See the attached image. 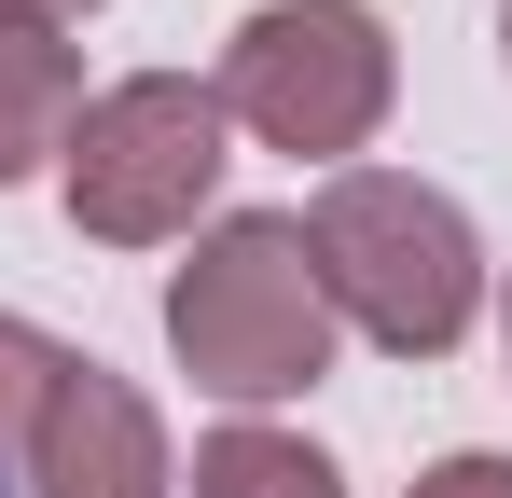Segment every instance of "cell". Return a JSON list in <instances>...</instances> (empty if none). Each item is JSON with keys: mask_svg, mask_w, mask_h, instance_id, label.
<instances>
[{"mask_svg": "<svg viewBox=\"0 0 512 498\" xmlns=\"http://www.w3.org/2000/svg\"><path fill=\"white\" fill-rule=\"evenodd\" d=\"M305 263H319L333 319L388 360H443L485 319V236L416 166H333L319 208H305Z\"/></svg>", "mask_w": 512, "mask_h": 498, "instance_id": "obj_1", "label": "cell"}, {"mask_svg": "<svg viewBox=\"0 0 512 498\" xmlns=\"http://www.w3.org/2000/svg\"><path fill=\"white\" fill-rule=\"evenodd\" d=\"M56 374H70V346H56L42 319H14V305H0V498H14L28 443H42V402H56Z\"/></svg>", "mask_w": 512, "mask_h": 498, "instance_id": "obj_8", "label": "cell"}, {"mask_svg": "<svg viewBox=\"0 0 512 498\" xmlns=\"http://www.w3.org/2000/svg\"><path fill=\"white\" fill-rule=\"evenodd\" d=\"M14 498H180L167 415L139 402L111 360H84V346H70V374H56V402H42V443H28Z\"/></svg>", "mask_w": 512, "mask_h": 498, "instance_id": "obj_5", "label": "cell"}, {"mask_svg": "<svg viewBox=\"0 0 512 498\" xmlns=\"http://www.w3.org/2000/svg\"><path fill=\"white\" fill-rule=\"evenodd\" d=\"M499 56H512V0H499Z\"/></svg>", "mask_w": 512, "mask_h": 498, "instance_id": "obj_12", "label": "cell"}, {"mask_svg": "<svg viewBox=\"0 0 512 498\" xmlns=\"http://www.w3.org/2000/svg\"><path fill=\"white\" fill-rule=\"evenodd\" d=\"M194 498H346V471L305 429H277V415H222L194 443Z\"/></svg>", "mask_w": 512, "mask_h": 498, "instance_id": "obj_7", "label": "cell"}, {"mask_svg": "<svg viewBox=\"0 0 512 498\" xmlns=\"http://www.w3.org/2000/svg\"><path fill=\"white\" fill-rule=\"evenodd\" d=\"M0 14H14V28H84L97 0H0Z\"/></svg>", "mask_w": 512, "mask_h": 498, "instance_id": "obj_10", "label": "cell"}, {"mask_svg": "<svg viewBox=\"0 0 512 498\" xmlns=\"http://www.w3.org/2000/svg\"><path fill=\"white\" fill-rule=\"evenodd\" d=\"M499 360H512V291H499Z\"/></svg>", "mask_w": 512, "mask_h": 498, "instance_id": "obj_11", "label": "cell"}, {"mask_svg": "<svg viewBox=\"0 0 512 498\" xmlns=\"http://www.w3.org/2000/svg\"><path fill=\"white\" fill-rule=\"evenodd\" d=\"M70 125H84V42L0 14V194L42 180V166L70 153Z\"/></svg>", "mask_w": 512, "mask_h": 498, "instance_id": "obj_6", "label": "cell"}, {"mask_svg": "<svg viewBox=\"0 0 512 498\" xmlns=\"http://www.w3.org/2000/svg\"><path fill=\"white\" fill-rule=\"evenodd\" d=\"M222 97L194 70H125L84 97V125H70V153H56V194H70V236L97 249H180L222 222Z\"/></svg>", "mask_w": 512, "mask_h": 498, "instance_id": "obj_3", "label": "cell"}, {"mask_svg": "<svg viewBox=\"0 0 512 498\" xmlns=\"http://www.w3.org/2000/svg\"><path fill=\"white\" fill-rule=\"evenodd\" d=\"M194 263L167 277V360L236 415H277L333 374V291L305 263V208H222L208 236H180Z\"/></svg>", "mask_w": 512, "mask_h": 498, "instance_id": "obj_2", "label": "cell"}, {"mask_svg": "<svg viewBox=\"0 0 512 498\" xmlns=\"http://www.w3.org/2000/svg\"><path fill=\"white\" fill-rule=\"evenodd\" d=\"M208 97H222V125H250L263 153L360 166L374 125H388V97H402V42H388L374 0H263V14H236Z\"/></svg>", "mask_w": 512, "mask_h": 498, "instance_id": "obj_4", "label": "cell"}, {"mask_svg": "<svg viewBox=\"0 0 512 498\" xmlns=\"http://www.w3.org/2000/svg\"><path fill=\"white\" fill-rule=\"evenodd\" d=\"M402 498H512V457H499V443H457V457H429Z\"/></svg>", "mask_w": 512, "mask_h": 498, "instance_id": "obj_9", "label": "cell"}]
</instances>
